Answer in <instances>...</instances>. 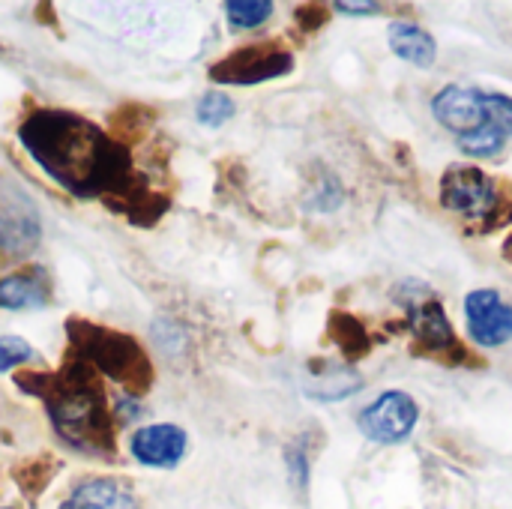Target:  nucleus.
I'll return each mask as SVG.
<instances>
[{"instance_id": "1", "label": "nucleus", "mask_w": 512, "mask_h": 509, "mask_svg": "<svg viewBox=\"0 0 512 509\" xmlns=\"http://www.w3.org/2000/svg\"><path fill=\"white\" fill-rule=\"evenodd\" d=\"M27 156L66 192L99 198L135 225H153L168 198L138 183L129 147L66 108H39L18 129Z\"/></svg>"}, {"instance_id": "2", "label": "nucleus", "mask_w": 512, "mask_h": 509, "mask_svg": "<svg viewBox=\"0 0 512 509\" xmlns=\"http://www.w3.org/2000/svg\"><path fill=\"white\" fill-rule=\"evenodd\" d=\"M96 375L99 372L72 357L60 372H18L15 387L45 402L54 432L69 447L90 456H114L117 423Z\"/></svg>"}, {"instance_id": "3", "label": "nucleus", "mask_w": 512, "mask_h": 509, "mask_svg": "<svg viewBox=\"0 0 512 509\" xmlns=\"http://www.w3.org/2000/svg\"><path fill=\"white\" fill-rule=\"evenodd\" d=\"M66 336L81 363L117 381L129 396H144L153 387L150 357L129 333H120V330H111L84 318H69Z\"/></svg>"}, {"instance_id": "4", "label": "nucleus", "mask_w": 512, "mask_h": 509, "mask_svg": "<svg viewBox=\"0 0 512 509\" xmlns=\"http://www.w3.org/2000/svg\"><path fill=\"white\" fill-rule=\"evenodd\" d=\"M441 204L468 216L480 231H492L512 222V204L498 192V183L477 165H453L441 177Z\"/></svg>"}, {"instance_id": "5", "label": "nucleus", "mask_w": 512, "mask_h": 509, "mask_svg": "<svg viewBox=\"0 0 512 509\" xmlns=\"http://www.w3.org/2000/svg\"><path fill=\"white\" fill-rule=\"evenodd\" d=\"M294 69V54L282 48L279 42H255L231 51L216 66H210V81L216 84H264L273 78H282Z\"/></svg>"}, {"instance_id": "6", "label": "nucleus", "mask_w": 512, "mask_h": 509, "mask_svg": "<svg viewBox=\"0 0 512 509\" xmlns=\"http://www.w3.org/2000/svg\"><path fill=\"white\" fill-rule=\"evenodd\" d=\"M420 420L417 402L405 390H387L372 405H366L357 417V426L372 444H402Z\"/></svg>"}, {"instance_id": "7", "label": "nucleus", "mask_w": 512, "mask_h": 509, "mask_svg": "<svg viewBox=\"0 0 512 509\" xmlns=\"http://www.w3.org/2000/svg\"><path fill=\"white\" fill-rule=\"evenodd\" d=\"M39 237L42 222L36 204L21 186L0 177V249L9 258H21L36 249Z\"/></svg>"}, {"instance_id": "8", "label": "nucleus", "mask_w": 512, "mask_h": 509, "mask_svg": "<svg viewBox=\"0 0 512 509\" xmlns=\"http://www.w3.org/2000/svg\"><path fill=\"white\" fill-rule=\"evenodd\" d=\"M408 330L414 339V354L435 357L444 363H465V348L459 345L453 324L438 300H423L408 309Z\"/></svg>"}, {"instance_id": "9", "label": "nucleus", "mask_w": 512, "mask_h": 509, "mask_svg": "<svg viewBox=\"0 0 512 509\" xmlns=\"http://www.w3.org/2000/svg\"><path fill=\"white\" fill-rule=\"evenodd\" d=\"M468 336L480 348H501L512 339V306L492 288H477L465 297Z\"/></svg>"}, {"instance_id": "10", "label": "nucleus", "mask_w": 512, "mask_h": 509, "mask_svg": "<svg viewBox=\"0 0 512 509\" xmlns=\"http://www.w3.org/2000/svg\"><path fill=\"white\" fill-rule=\"evenodd\" d=\"M432 114L444 129H450L459 138H468V135L486 129V123H489L486 90L450 84L432 99Z\"/></svg>"}, {"instance_id": "11", "label": "nucleus", "mask_w": 512, "mask_h": 509, "mask_svg": "<svg viewBox=\"0 0 512 509\" xmlns=\"http://www.w3.org/2000/svg\"><path fill=\"white\" fill-rule=\"evenodd\" d=\"M186 447H189V435L174 423L144 426L129 441V453L138 465L165 468V471L180 465V459L186 456Z\"/></svg>"}, {"instance_id": "12", "label": "nucleus", "mask_w": 512, "mask_h": 509, "mask_svg": "<svg viewBox=\"0 0 512 509\" xmlns=\"http://www.w3.org/2000/svg\"><path fill=\"white\" fill-rule=\"evenodd\" d=\"M48 303V273L42 267H27L0 279V309H42Z\"/></svg>"}, {"instance_id": "13", "label": "nucleus", "mask_w": 512, "mask_h": 509, "mask_svg": "<svg viewBox=\"0 0 512 509\" xmlns=\"http://www.w3.org/2000/svg\"><path fill=\"white\" fill-rule=\"evenodd\" d=\"M60 509H141V504L123 483L96 477V480L78 483L69 492V498L60 504Z\"/></svg>"}, {"instance_id": "14", "label": "nucleus", "mask_w": 512, "mask_h": 509, "mask_svg": "<svg viewBox=\"0 0 512 509\" xmlns=\"http://www.w3.org/2000/svg\"><path fill=\"white\" fill-rule=\"evenodd\" d=\"M387 39H390V51L396 57H402L405 63H414V66L429 69L435 63V57H438V45H435L432 33L423 30L420 24L393 21L387 27Z\"/></svg>"}, {"instance_id": "15", "label": "nucleus", "mask_w": 512, "mask_h": 509, "mask_svg": "<svg viewBox=\"0 0 512 509\" xmlns=\"http://www.w3.org/2000/svg\"><path fill=\"white\" fill-rule=\"evenodd\" d=\"M330 339L333 345L348 357V360H360L372 351V336L366 333V327L348 315V312H333L330 315Z\"/></svg>"}, {"instance_id": "16", "label": "nucleus", "mask_w": 512, "mask_h": 509, "mask_svg": "<svg viewBox=\"0 0 512 509\" xmlns=\"http://www.w3.org/2000/svg\"><path fill=\"white\" fill-rule=\"evenodd\" d=\"M234 111H237V105L225 90H207L195 105V120L207 129H219L222 123H228L234 117Z\"/></svg>"}, {"instance_id": "17", "label": "nucleus", "mask_w": 512, "mask_h": 509, "mask_svg": "<svg viewBox=\"0 0 512 509\" xmlns=\"http://www.w3.org/2000/svg\"><path fill=\"white\" fill-rule=\"evenodd\" d=\"M225 12L234 27L252 30V27H261L273 15V3L270 0H231L225 3Z\"/></svg>"}, {"instance_id": "18", "label": "nucleus", "mask_w": 512, "mask_h": 509, "mask_svg": "<svg viewBox=\"0 0 512 509\" xmlns=\"http://www.w3.org/2000/svg\"><path fill=\"white\" fill-rule=\"evenodd\" d=\"M30 360H33L30 342H24L21 336H0V375L30 363Z\"/></svg>"}, {"instance_id": "19", "label": "nucleus", "mask_w": 512, "mask_h": 509, "mask_svg": "<svg viewBox=\"0 0 512 509\" xmlns=\"http://www.w3.org/2000/svg\"><path fill=\"white\" fill-rule=\"evenodd\" d=\"M288 471H291V477H294V486L297 489H306V483H309V459H306V450L300 447H294V450H288Z\"/></svg>"}, {"instance_id": "20", "label": "nucleus", "mask_w": 512, "mask_h": 509, "mask_svg": "<svg viewBox=\"0 0 512 509\" xmlns=\"http://www.w3.org/2000/svg\"><path fill=\"white\" fill-rule=\"evenodd\" d=\"M297 21L306 27V30H315V27H321L324 21H327V6H300L297 9Z\"/></svg>"}, {"instance_id": "21", "label": "nucleus", "mask_w": 512, "mask_h": 509, "mask_svg": "<svg viewBox=\"0 0 512 509\" xmlns=\"http://www.w3.org/2000/svg\"><path fill=\"white\" fill-rule=\"evenodd\" d=\"M378 9H381V3H354V0L336 3V12H348V15H372V12H378Z\"/></svg>"}, {"instance_id": "22", "label": "nucleus", "mask_w": 512, "mask_h": 509, "mask_svg": "<svg viewBox=\"0 0 512 509\" xmlns=\"http://www.w3.org/2000/svg\"><path fill=\"white\" fill-rule=\"evenodd\" d=\"M504 258L512 264V234L507 237V243H504Z\"/></svg>"}]
</instances>
